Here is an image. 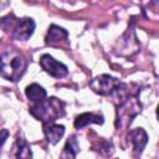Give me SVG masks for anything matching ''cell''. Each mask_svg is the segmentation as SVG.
Masks as SVG:
<instances>
[{
    "instance_id": "6da1fadb",
    "label": "cell",
    "mask_w": 159,
    "mask_h": 159,
    "mask_svg": "<svg viewBox=\"0 0 159 159\" xmlns=\"http://www.w3.org/2000/svg\"><path fill=\"white\" fill-rule=\"evenodd\" d=\"M26 68L27 60L15 48H9L0 56V76L7 81H19L26 72Z\"/></svg>"
},
{
    "instance_id": "7a4b0ae2",
    "label": "cell",
    "mask_w": 159,
    "mask_h": 159,
    "mask_svg": "<svg viewBox=\"0 0 159 159\" xmlns=\"http://www.w3.org/2000/svg\"><path fill=\"white\" fill-rule=\"evenodd\" d=\"M30 114L42 123L55 122L65 116V102L56 97L45 98L34 103V106L30 108Z\"/></svg>"
},
{
    "instance_id": "3957f363",
    "label": "cell",
    "mask_w": 159,
    "mask_h": 159,
    "mask_svg": "<svg viewBox=\"0 0 159 159\" xmlns=\"http://www.w3.org/2000/svg\"><path fill=\"white\" fill-rule=\"evenodd\" d=\"M140 112V103L135 97L125 96L122 98L118 108H117V120L116 127L117 128H125L128 127L133 118Z\"/></svg>"
},
{
    "instance_id": "277c9868",
    "label": "cell",
    "mask_w": 159,
    "mask_h": 159,
    "mask_svg": "<svg viewBox=\"0 0 159 159\" xmlns=\"http://www.w3.org/2000/svg\"><path fill=\"white\" fill-rule=\"evenodd\" d=\"M120 81L109 76V75H101L94 77L89 82V87L93 92L101 94V96H111L117 92V89L120 87Z\"/></svg>"
},
{
    "instance_id": "5b68a950",
    "label": "cell",
    "mask_w": 159,
    "mask_h": 159,
    "mask_svg": "<svg viewBox=\"0 0 159 159\" xmlns=\"http://www.w3.org/2000/svg\"><path fill=\"white\" fill-rule=\"evenodd\" d=\"M40 66L42 67V70L46 73H48L50 76H52L55 78H62V77L67 76V73H68L67 66L63 65L62 62L57 61L48 53H43L40 57Z\"/></svg>"
},
{
    "instance_id": "8992f818",
    "label": "cell",
    "mask_w": 159,
    "mask_h": 159,
    "mask_svg": "<svg viewBox=\"0 0 159 159\" xmlns=\"http://www.w3.org/2000/svg\"><path fill=\"white\" fill-rule=\"evenodd\" d=\"M34 30H35V21L31 17L16 19L14 27L11 30V36L19 41H26L32 36Z\"/></svg>"
},
{
    "instance_id": "52a82bcc",
    "label": "cell",
    "mask_w": 159,
    "mask_h": 159,
    "mask_svg": "<svg viewBox=\"0 0 159 159\" xmlns=\"http://www.w3.org/2000/svg\"><path fill=\"white\" fill-rule=\"evenodd\" d=\"M43 133H45V137H46L47 142L50 144L55 145L63 137V134H65V125L56 124L55 122L43 123Z\"/></svg>"
},
{
    "instance_id": "ba28073f",
    "label": "cell",
    "mask_w": 159,
    "mask_h": 159,
    "mask_svg": "<svg viewBox=\"0 0 159 159\" xmlns=\"http://www.w3.org/2000/svg\"><path fill=\"white\" fill-rule=\"evenodd\" d=\"M130 143H132V147H133V150L137 153V154H140L143 152V149L145 148L147 143H148V134L147 132L143 129V128H135V129H132L129 132V135H128Z\"/></svg>"
},
{
    "instance_id": "9c48e42d",
    "label": "cell",
    "mask_w": 159,
    "mask_h": 159,
    "mask_svg": "<svg viewBox=\"0 0 159 159\" xmlns=\"http://www.w3.org/2000/svg\"><path fill=\"white\" fill-rule=\"evenodd\" d=\"M104 122V118L101 113H92V112H86V113H82L80 116L76 117L75 122H73V125L77 128V129H82L84 127H87L88 124H92V123H96V124H103Z\"/></svg>"
},
{
    "instance_id": "30bf717a",
    "label": "cell",
    "mask_w": 159,
    "mask_h": 159,
    "mask_svg": "<svg viewBox=\"0 0 159 159\" xmlns=\"http://www.w3.org/2000/svg\"><path fill=\"white\" fill-rule=\"evenodd\" d=\"M67 37H68V32L63 27H61L58 25H51L46 34L45 42H46V45H56V43H60L61 41L66 40Z\"/></svg>"
},
{
    "instance_id": "8fae6325",
    "label": "cell",
    "mask_w": 159,
    "mask_h": 159,
    "mask_svg": "<svg viewBox=\"0 0 159 159\" xmlns=\"http://www.w3.org/2000/svg\"><path fill=\"white\" fill-rule=\"evenodd\" d=\"M25 93H26V97L31 102H34V103L45 99L46 96H47L46 89L42 86H40L39 83H31V84H29L26 87V89H25Z\"/></svg>"
},
{
    "instance_id": "7c38bea8",
    "label": "cell",
    "mask_w": 159,
    "mask_h": 159,
    "mask_svg": "<svg viewBox=\"0 0 159 159\" xmlns=\"http://www.w3.org/2000/svg\"><path fill=\"white\" fill-rule=\"evenodd\" d=\"M80 152V144L75 135H71L63 147V150L61 153V158H76Z\"/></svg>"
},
{
    "instance_id": "4fadbf2b",
    "label": "cell",
    "mask_w": 159,
    "mask_h": 159,
    "mask_svg": "<svg viewBox=\"0 0 159 159\" xmlns=\"http://www.w3.org/2000/svg\"><path fill=\"white\" fill-rule=\"evenodd\" d=\"M14 157H16V158H31L32 157L31 148L22 135H17V138H16Z\"/></svg>"
},
{
    "instance_id": "5bb4252c",
    "label": "cell",
    "mask_w": 159,
    "mask_h": 159,
    "mask_svg": "<svg viewBox=\"0 0 159 159\" xmlns=\"http://www.w3.org/2000/svg\"><path fill=\"white\" fill-rule=\"evenodd\" d=\"M7 137H9V130L7 129H0V148L4 145Z\"/></svg>"
}]
</instances>
